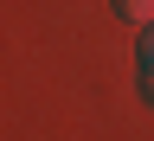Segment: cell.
Instances as JSON below:
<instances>
[{"label": "cell", "mask_w": 154, "mask_h": 141, "mask_svg": "<svg viewBox=\"0 0 154 141\" xmlns=\"http://www.w3.org/2000/svg\"><path fill=\"white\" fill-rule=\"evenodd\" d=\"M116 13H122L128 26H141V32L154 26V0H116Z\"/></svg>", "instance_id": "1"}, {"label": "cell", "mask_w": 154, "mask_h": 141, "mask_svg": "<svg viewBox=\"0 0 154 141\" xmlns=\"http://www.w3.org/2000/svg\"><path fill=\"white\" fill-rule=\"evenodd\" d=\"M141 90L154 96V51H141Z\"/></svg>", "instance_id": "2"}, {"label": "cell", "mask_w": 154, "mask_h": 141, "mask_svg": "<svg viewBox=\"0 0 154 141\" xmlns=\"http://www.w3.org/2000/svg\"><path fill=\"white\" fill-rule=\"evenodd\" d=\"M141 51H154V26H148V32H141Z\"/></svg>", "instance_id": "3"}]
</instances>
